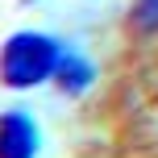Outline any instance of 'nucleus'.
I'll list each match as a JSON object with an SVG mask.
<instances>
[{"instance_id":"20e7f679","label":"nucleus","mask_w":158,"mask_h":158,"mask_svg":"<svg viewBox=\"0 0 158 158\" xmlns=\"http://www.w3.org/2000/svg\"><path fill=\"white\" fill-rule=\"evenodd\" d=\"M133 25L146 29V33L158 29V0H137V4H133Z\"/></svg>"},{"instance_id":"7ed1b4c3","label":"nucleus","mask_w":158,"mask_h":158,"mask_svg":"<svg viewBox=\"0 0 158 158\" xmlns=\"http://www.w3.org/2000/svg\"><path fill=\"white\" fill-rule=\"evenodd\" d=\"M54 79H58V87H63V92L79 96V92H87V87H92L96 71H92V63H87L83 54H75V50L67 46V50H63V63H58V71H54Z\"/></svg>"},{"instance_id":"f03ea898","label":"nucleus","mask_w":158,"mask_h":158,"mask_svg":"<svg viewBox=\"0 0 158 158\" xmlns=\"http://www.w3.org/2000/svg\"><path fill=\"white\" fill-rule=\"evenodd\" d=\"M38 121L25 108L0 112V158H38Z\"/></svg>"},{"instance_id":"f257e3e1","label":"nucleus","mask_w":158,"mask_h":158,"mask_svg":"<svg viewBox=\"0 0 158 158\" xmlns=\"http://www.w3.org/2000/svg\"><path fill=\"white\" fill-rule=\"evenodd\" d=\"M63 50H67L63 42L42 33V29H17L0 46V83L25 92V87H38L46 79H54L58 63H63Z\"/></svg>"}]
</instances>
